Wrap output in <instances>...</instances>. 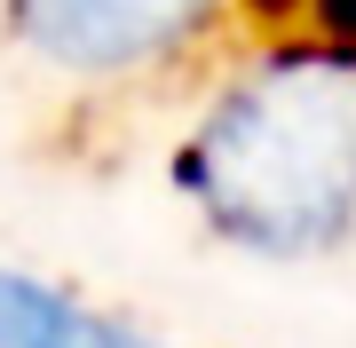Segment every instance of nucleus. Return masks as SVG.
Returning a JSON list of instances; mask_svg holds the SVG:
<instances>
[{
    "label": "nucleus",
    "mask_w": 356,
    "mask_h": 348,
    "mask_svg": "<svg viewBox=\"0 0 356 348\" xmlns=\"http://www.w3.org/2000/svg\"><path fill=\"white\" fill-rule=\"evenodd\" d=\"M175 190L238 254L325 261L356 238V48L317 32L238 40L198 79Z\"/></svg>",
    "instance_id": "1"
},
{
    "label": "nucleus",
    "mask_w": 356,
    "mask_h": 348,
    "mask_svg": "<svg viewBox=\"0 0 356 348\" xmlns=\"http://www.w3.org/2000/svg\"><path fill=\"white\" fill-rule=\"evenodd\" d=\"M0 40L72 119H127L198 95L245 32L229 0H0Z\"/></svg>",
    "instance_id": "2"
},
{
    "label": "nucleus",
    "mask_w": 356,
    "mask_h": 348,
    "mask_svg": "<svg viewBox=\"0 0 356 348\" xmlns=\"http://www.w3.org/2000/svg\"><path fill=\"white\" fill-rule=\"evenodd\" d=\"M0 348H175V340H159L151 324H135L119 309L79 301L56 277L0 261Z\"/></svg>",
    "instance_id": "3"
},
{
    "label": "nucleus",
    "mask_w": 356,
    "mask_h": 348,
    "mask_svg": "<svg viewBox=\"0 0 356 348\" xmlns=\"http://www.w3.org/2000/svg\"><path fill=\"white\" fill-rule=\"evenodd\" d=\"M229 16H238L245 40H269V32H301L309 0H229Z\"/></svg>",
    "instance_id": "4"
},
{
    "label": "nucleus",
    "mask_w": 356,
    "mask_h": 348,
    "mask_svg": "<svg viewBox=\"0 0 356 348\" xmlns=\"http://www.w3.org/2000/svg\"><path fill=\"white\" fill-rule=\"evenodd\" d=\"M301 32H317V40H341V48H356V0H309Z\"/></svg>",
    "instance_id": "5"
}]
</instances>
